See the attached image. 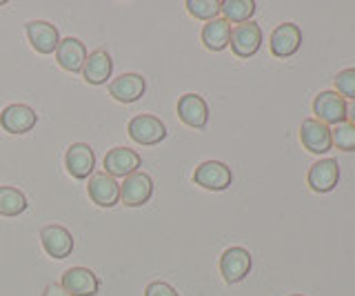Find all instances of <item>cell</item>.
<instances>
[{"label":"cell","instance_id":"3","mask_svg":"<svg viewBox=\"0 0 355 296\" xmlns=\"http://www.w3.org/2000/svg\"><path fill=\"white\" fill-rule=\"evenodd\" d=\"M313 114L324 125H340L347 120V101L338 92H322L313 101Z\"/></svg>","mask_w":355,"mask_h":296},{"label":"cell","instance_id":"6","mask_svg":"<svg viewBox=\"0 0 355 296\" xmlns=\"http://www.w3.org/2000/svg\"><path fill=\"white\" fill-rule=\"evenodd\" d=\"M300 138H302V145L309 151H313V154H327V151L333 147L329 125L320 123L315 118L304 120L302 127H300Z\"/></svg>","mask_w":355,"mask_h":296},{"label":"cell","instance_id":"12","mask_svg":"<svg viewBox=\"0 0 355 296\" xmlns=\"http://www.w3.org/2000/svg\"><path fill=\"white\" fill-rule=\"evenodd\" d=\"M36 120H38L36 112L29 105H20V103L5 107L3 114H0V125L9 134H25V131L33 129Z\"/></svg>","mask_w":355,"mask_h":296},{"label":"cell","instance_id":"9","mask_svg":"<svg viewBox=\"0 0 355 296\" xmlns=\"http://www.w3.org/2000/svg\"><path fill=\"white\" fill-rule=\"evenodd\" d=\"M60 285L71 296H94V294H98L100 281H98V277L92 270H87V268H69L62 274Z\"/></svg>","mask_w":355,"mask_h":296},{"label":"cell","instance_id":"13","mask_svg":"<svg viewBox=\"0 0 355 296\" xmlns=\"http://www.w3.org/2000/svg\"><path fill=\"white\" fill-rule=\"evenodd\" d=\"M302 45V31L293 23H284L273 29L271 34V51L277 58H288Z\"/></svg>","mask_w":355,"mask_h":296},{"label":"cell","instance_id":"23","mask_svg":"<svg viewBox=\"0 0 355 296\" xmlns=\"http://www.w3.org/2000/svg\"><path fill=\"white\" fill-rule=\"evenodd\" d=\"M27 210V199L25 194L16 188H0V214L3 216H18Z\"/></svg>","mask_w":355,"mask_h":296},{"label":"cell","instance_id":"22","mask_svg":"<svg viewBox=\"0 0 355 296\" xmlns=\"http://www.w3.org/2000/svg\"><path fill=\"white\" fill-rule=\"evenodd\" d=\"M220 12L225 14L227 23H249L251 16L255 14L253 0H225L220 3Z\"/></svg>","mask_w":355,"mask_h":296},{"label":"cell","instance_id":"28","mask_svg":"<svg viewBox=\"0 0 355 296\" xmlns=\"http://www.w3.org/2000/svg\"><path fill=\"white\" fill-rule=\"evenodd\" d=\"M44 296H71L67 292L62 285H47V290H44Z\"/></svg>","mask_w":355,"mask_h":296},{"label":"cell","instance_id":"29","mask_svg":"<svg viewBox=\"0 0 355 296\" xmlns=\"http://www.w3.org/2000/svg\"><path fill=\"white\" fill-rule=\"evenodd\" d=\"M347 118H351V125L355 127V101L351 107H347Z\"/></svg>","mask_w":355,"mask_h":296},{"label":"cell","instance_id":"30","mask_svg":"<svg viewBox=\"0 0 355 296\" xmlns=\"http://www.w3.org/2000/svg\"><path fill=\"white\" fill-rule=\"evenodd\" d=\"M293 296H300V294H293Z\"/></svg>","mask_w":355,"mask_h":296},{"label":"cell","instance_id":"1","mask_svg":"<svg viewBox=\"0 0 355 296\" xmlns=\"http://www.w3.org/2000/svg\"><path fill=\"white\" fill-rule=\"evenodd\" d=\"M153 194V183L151 176L144 172H133L122 181L120 185V201L127 207H140L144 205Z\"/></svg>","mask_w":355,"mask_h":296},{"label":"cell","instance_id":"26","mask_svg":"<svg viewBox=\"0 0 355 296\" xmlns=\"http://www.w3.org/2000/svg\"><path fill=\"white\" fill-rule=\"evenodd\" d=\"M336 87H338V94L344 98H353L355 101V69H344L338 74L336 79Z\"/></svg>","mask_w":355,"mask_h":296},{"label":"cell","instance_id":"24","mask_svg":"<svg viewBox=\"0 0 355 296\" xmlns=\"http://www.w3.org/2000/svg\"><path fill=\"white\" fill-rule=\"evenodd\" d=\"M331 140L342 151H355V127L351 123L336 125V129H331Z\"/></svg>","mask_w":355,"mask_h":296},{"label":"cell","instance_id":"5","mask_svg":"<svg viewBox=\"0 0 355 296\" xmlns=\"http://www.w3.org/2000/svg\"><path fill=\"white\" fill-rule=\"evenodd\" d=\"M129 136L140 145H155L166 138V127L160 118L151 114H140L129 120Z\"/></svg>","mask_w":355,"mask_h":296},{"label":"cell","instance_id":"7","mask_svg":"<svg viewBox=\"0 0 355 296\" xmlns=\"http://www.w3.org/2000/svg\"><path fill=\"white\" fill-rule=\"evenodd\" d=\"M64 165H67V172H69L73 179H78V181L89 179L94 167H96L94 149L89 145H85V142H73V145L67 149Z\"/></svg>","mask_w":355,"mask_h":296},{"label":"cell","instance_id":"4","mask_svg":"<svg viewBox=\"0 0 355 296\" xmlns=\"http://www.w3.org/2000/svg\"><path fill=\"white\" fill-rule=\"evenodd\" d=\"M231 170L220 161H205L202 165H198L193 172L196 185L211 192H222L231 185Z\"/></svg>","mask_w":355,"mask_h":296},{"label":"cell","instance_id":"16","mask_svg":"<svg viewBox=\"0 0 355 296\" xmlns=\"http://www.w3.org/2000/svg\"><path fill=\"white\" fill-rule=\"evenodd\" d=\"M27 36L31 47L38 54H51L60 45V34L55 25L47 23V20H31L27 25Z\"/></svg>","mask_w":355,"mask_h":296},{"label":"cell","instance_id":"19","mask_svg":"<svg viewBox=\"0 0 355 296\" xmlns=\"http://www.w3.org/2000/svg\"><path fill=\"white\" fill-rule=\"evenodd\" d=\"M55 60H58V65L64 72L78 74L85 67L87 49L78 38H64V40H60L58 49H55Z\"/></svg>","mask_w":355,"mask_h":296},{"label":"cell","instance_id":"10","mask_svg":"<svg viewBox=\"0 0 355 296\" xmlns=\"http://www.w3.org/2000/svg\"><path fill=\"white\" fill-rule=\"evenodd\" d=\"M89 199L100 207H114L120 201V185L109 174H94L87 185Z\"/></svg>","mask_w":355,"mask_h":296},{"label":"cell","instance_id":"8","mask_svg":"<svg viewBox=\"0 0 355 296\" xmlns=\"http://www.w3.org/2000/svg\"><path fill=\"white\" fill-rule=\"evenodd\" d=\"M251 270V254L244 247H229L220 258V272L227 283H240Z\"/></svg>","mask_w":355,"mask_h":296},{"label":"cell","instance_id":"21","mask_svg":"<svg viewBox=\"0 0 355 296\" xmlns=\"http://www.w3.org/2000/svg\"><path fill=\"white\" fill-rule=\"evenodd\" d=\"M202 42L211 51H222L231 42V23L225 18H214L202 27Z\"/></svg>","mask_w":355,"mask_h":296},{"label":"cell","instance_id":"20","mask_svg":"<svg viewBox=\"0 0 355 296\" xmlns=\"http://www.w3.org/2000/svg\"><path fill=\"white\" fill-rule=\"evenodd\" d=\"M111 72H114V60L107 51L96 49L92 56H87L83 76L89 85H103L111 79Z\"/></svg>","mask_w":355,"mask_h":296},{"label":"cell","instance_id":"17","mask_svg":"<svg viewBox=\"0 0 355 296\" xmlns=\"http://www.w3.org/2000/svg\"><path fill=\"white\" fill-rule=\"evenodd\" d=\"M340 181V165L338 161L333 158H324V161H318L315 165H311L309 170V185L313 192H331L333 188L338 185Z\"/></svg>","mask_w":355,"mask_h":296},{"label":"cell","instance_id":"11","mask_svg":"<svg viewBox=\"0 0 355 296\" xmlns=\"http://www.w3.org/2000/svg\"><path fill=\"white\" fill-rule=\"evenodd\" d=\"M178 116L184 125L193 127V129H202L207 127L209 120V107L205 103L202 96L198 94H184L178 101Z\"/></svg>","mask_w":355,"mask_h":296},{"label":"cell","instance_id":"18","mask_svg":"<svg viewBox=\"0 0 355 296\" xmlns=\"http://www.w3.org/2000/svg\"><path fill=\"white\" fill-rule=\"evenodd\" d=\"M144 90H147V83L140 74H122L109 85V94L118 103H136L142 98Z\"/></svg>","mask_w":355,"mask_h":296},{"label":"cell","instance_id":"25","mask_svg":"<svg viewBox=\"0 0 355 296\" xmlns=\"http://www.w3.org/2000/svg\"><path fill=\"white\" fill-rule=\"evenodd\" d=\"M187 9L200 20H214L220 14V3L218 0H187Z\"/></svg>","mask_w":355,"mask_h":296},{"label":"cell","instance_id":"2","mask_svg":"<svg viewBox=\"0 0 355 296\" xmlns=\"http://www.w3.org/2000/svg\"><path fill=\"white\" fill-rule=\"evenodd\" d=\"M229 45H231V49H233L236 56L251 58L262 45L260 25H255L253 20H249V23H242V25H236L231 29V42H229Z\"/></svg>","mask_w":355,"mask_h":296},{"label":"cell","instance_id":"15","mask_svg":"<svg viewBox=\"0 0 355 296\" xmlns=\"http://www.w3.org/2000/svg\"><path fill=\"white\" fill-rule=\"evenodd\" d=\"M40 240H42L44 252H47L51 258H67L73 249V238L69 234V229H64L60 225L42 227Z\"/></svg>","mask_w":355,"mask_h":296},{"label":"cell","instance_id":"14","mask_svg":"<svg viewBox=\"0 0 355 296\" xmlns=\"http://www.w3.org/2000/svg\"><path fill=\"white\" fill-rule=\"evenodd\" d=\"M138 167H140V156L129 147H114V149H109L105 156V170L109 176H114V179L118 176L127 179L129 174L138 172Z\"/></svg>","mask_w":355,"mask_h":296},{"label":"cell","instance_id":"27","mask_svg":"<svg viewBox=\"0 0 355 296\" xmlns=\"http://www.w3.org/2000/svg\"><path fill=\"white\" fill-rule=\"evenodd\" d=\"M144 296H180V294H178L169 283L155 281V283L147 285V290H144Z\"/></svg>","mask_w":355,"mask_h":296}]
</instances>
